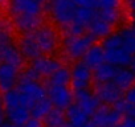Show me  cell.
I'll list each match as a JSON object with an SVG mask.
<instances>
[{"mask_svg":"<svg viewBox=\"0 0 135 127\" xmlns=\"http://www.w3.org/2000/svg\"><path fill=\"white\" fill-rule=\"evenodd\" d=\"M65 116H66L68 120H69L70 126H73V127H81L85 123H88V119H89V115L77 103H72L69 107H68V111H66Z\"/></svg>","mask_w":135,"mask_h":127,"instance_id":"cell-18","label":"cell"},{"mask_svg":"<svg viewBox=\"0 0 135 127\" xmlns=\"http://www.w3.org/2000/svg\"><path fill=\"white\" fill-rule=\"evenodd\" d=\"M2 102L4 114L7 115L8 120L15 126L23 127L24 123L31 118V107L28 106L19 90L12 89L9 91H6Z\"/></svg>","mask_w":135,"mask_h":127,"instance_id":"cell-3","label":"cell"},{"mask_svg":"<svg viewBox=\"0 0 135 127\" xmlns=\"http://www.w3.org/2000/svg\"><path fill=\"white\" fill-rule=\"evenodd\" d=\"M91 115V123L94 127H118L123 116L115 107H110L107 105L99 106Z\"/></svg>","mask_w":135,"mask_h":127,"instance_id":"cell-8","label":"cell"},{"mask_svg":"<svg viewBox=\"0 0 135 127\" xmlns=\"http://www.w3.org/2000/svg\"><path fill=\"white\" fill-rule=\"evenodd\" d=\"M102 48L105 52V61L117 68L127 66L132 56H130L122 45L119 32H111L107 37L103 38Z\"/></svg>","mask_w":135,"mask_h":127,"instance_id":"cell-5","label":"cell"},{"mask_svg":"<svg viewBox=\"0 0 135 127\" xmlns=\"http://www.w3.org/2000/svg\"><path fill=\"white\" fill-rule=\"evenodd\" d=\"M93 45V38L89 35H66L61 41L60 46L62 54L69 61H77L84 57L86 50Z\"/></svg>","mask_w":135,"mask_h":127,"instance_id":"cell-6","label":"cell"},{"mask_svg":"<svg viewBox=\"0 0 135 127\" xmlns=\"http://www.w3.org/2000/svg\"><path fill=\"white\" fill-rule=\"evenodd\" d=\"M0 127H17V126H15L13 123H11V122H8V123H2V124H0Z\"/></svg>","mask_w":135,"mask_h":127,"instance_id":"cell-33","label":"cell"},{"mask_svg":"<svg viewBox=\"0 0 135 127\" xmlns=\"http://www.w3.org/2000/svg\"><path fill=\"white\" fill-rule=\"evenodd\" d=\"M86 29H88L89 36L93 40H103L113 32L114 27L109 21H106L102 16H99L97 12H94V16Z\"/></svg>","mask_w":135,"mask_h":127,"instance_id":"cell-15","label":"cell"},{"mask_svg":"<svg viewBox=\"0 0 135 127\" xmlns=\"http://www.w3.org/2000/svg\"><path fill=\"white\" fill-rule=\"evenodd\" d=\"M81 127H94V126H93V123H85V124L81 126Z\"/></svg>","mask_w":135,"mask_h":127,"instance_id":"cell-34","label":"cell"},{"mask_svg":"<svg viewBox=\"0 0 135 127\" xmlns=\"http://www.w3.org/2000/svg\"><path fill=\"white\" fill-rule=\"evenodd\" d=\"M46 97H49V102L60 110L68 109L74 99V95L72 93V90L64 86V85H49L48 91H46Z\"/></svg>","mask_w":135,"mask_h":127,"instance_id":"cell-9","label":"cell"},{"mask_svg":"<svg viewBox=\"0 0 135 127\" xmlns=\"http://www.w3.org/2000/svg\"><path fill=\"white\" fill-rule=\"evenodd\" d=\"M23 127H44V124H42V122H41V119H37V118H29L25 123H24V126Z\"/></svg>","mask_w":135,"mask_h":127,"instance_id":"cell-27","label":"cell"},{"mask_svg":"<svg viewBox=\"0 0 135 127\" xmlns=\"http://www.w3.org/2000/svg\"><path fill=\"white\" fill-rule=\"evenodd\" d=\"M4 109H3V102H2V99H0V124H2L3 122H4Z\"/></svg>","mask_w":135,"mask_h":127,"instance_id":"cell-31","label":"cell"},{"mask_svg":"<svg viewBox=\"0 0 135 127\" xmlns=\"http://www.w3.org/2000/svg\"><path fill=\"white\" fill-rule=\"evenodd\" d=\"M31 36L36 44V48L40 56H49L53 54L61 44L58 31L49 24H41L35 31L31 32Z\"/></svg>","mask_w":135,"mask_h":127,"instance_id":"cell-4","label":"cell"},{"mask_svg":"<svg viewBox=\"0 0 135 127\" xmlns=\"http://www.w3.org/2000/svg\"><path fill=\"white\" fill-rule=\"evenodd\" d=\"M64 127H73V126H70V124H69V126H66V124H65V126H64Z\"/></svg>","mask_w":135,"mask_h":127,"instance_id":"cell-35","label":"cell"},{"mask_svg":"<svg viewBox=\"0 0 135 127\" xmlns=\"http://www.w3.org/2000/svg\"><path fill=\"white\" fill-rule=\"evenodd\" d=\"M70 84V70L66 66H60L50 77H49V85H64L68 86Z\"/></svg>","mask_w":135,"mask_h":127,"instance_id":"cell-22","label":"cell"},{"mask_svg":"<svg viewBox=\"0 0 135 127\" xmlns=\"http://www.w3.org/2000/svg\"><path fill=\"white\" fill-rule=\"evenodd\" d=\"M61 66V62L53 56H40L32 62V69L41 77H50L58 68Z\"/></svg>","mask_w":135,"mask_h":127,"instance_id":"cell-12","label":"cell"},{"mask_svg":"<svg viewBox=\"0 0 135 127\" xmlns=\"http://www.w3.org/2000/svg\"><path fill=\"white\" fill-rule=\"evenodd\" d=\"M78 8L72 0H50L48 12L53 24L66 35H78L81 33L77 27Z\"/></svg>","mask_w":135,"mask_h":127,"instance_id":"cell-2","label":"cell"},{"mask_svg":"<svg viewBox=\"0 0 135 127\" xmlns=\"http://www.w3.org/2000/svg\"><path fill=\"white\" fill-rule=\"evenodd\" d=\"M123 115H128L131 118H135V105H127L123 101Z\"/></svg>","mask_w":135,"mask_h":127,"instance_id":"cell-28","label":"cell"},{"mask_svg":"<svg viewBox=\"0 0 135 127\" xmlns=\"http://www.w3.org/2000/svg\"><path fill=\"white\" fill-rule=\"evenodd\" d=\"M128 65H130V69L135 73V54L131 57V60H130V62H128Z\"/></svg>","mask_w":135,"mask_h":127,"instance_id":"cell-32","label":"cell"},{"mask_svg":"<svg viewBox=\"0 0 135 127\" xmlns=\"http://www.w3.org/2000/svg\"><path fill=\"white\" fill-rule=\"evenodd\" d=\"M93 81V73L91 69L85 62H77L70 70V84L77 90H85L89 89Z\"/></svg>","mask_w":135,"mask_h":127,"instance_id":"cell-10","label":"cell"},{"mask_svg":"<svg viewBox=\"0 0 135 127\" xmlns=\"http://www.w3.org/2000/svg\"><path fill=\"white\" fill-rule=\"evenodd\" d=\"M115 72H117V66L111 65V64H109V62H103L102 65H99L94 69L93 78L97 81V84L110 82V81H113V78L115 76Z\"/></svg>","mask_w":135,"mask_h":127,"instance_id":"cell-20","label":"cell"},{"mask_svg":"<svg viewBox=\"0 0 135 127\" xmlns=\"http://www.w3.org/2000/svg\"><path fill=\"white\" fill-rule=\"evenodd\" d=\"M97 9H118L120 8V0H95Z\"/></svg>","mask_w":135,"mask_h":127,"instance_id":"cell-24","label":"cell"},{"mask_svg":"<svg viewBox=\"0 0 135 127\" xmlns=\"http://www.w3.org/2000/svg\"><path fill=\"white\" fill-rule=\"evenodd\" d=\"M118 127H135V118H126L123 122H120V124Z\"/></svg>","mask_w":135,"mask_h":127,"instance_id":"cell-29","label":"cell"},{"mask_svg":"<svg viewBox=\"0 0 135 127\" xmlns=\"http://www.w3.org/2000/svg\"><path fill=\"white\" fill-rule=\"evenodd\" d=\"M127 105H135V86H131L126 90L124 94V99H123Z\"/></svg>","mask_w":135,"mask_h":127,"instance_id":"cell-25","label":"cell"},{"mask_svg":"<svg viewBox=\"0 0 135 127\" xmlns=\"http://www.w3.org/2000/svg\"><path fill=\"white\" fill-rule=\"evenodd\" d=\"M113 82L122 91L127 90L128 87H131L134 85V72L131 69H127L126 66L117 68V72H115V76L113 78Z\"/></svg>","mask_w":135,"mask_h":127,"instance_id":"cell-19","label":"cell"},{"mask_svg":"<svg viewBox=\"0 0 135 127\" xmlns=\"http://www.w3.org/2000/svg\"><path fill=\"white\" fill-rule=\"evenodd\" d=\"M50 110H52V103L49 102L48 98H45V99H41V101L36 102V103L31 107V114H32L33 118L42 119Z\"/></svg>","mask_w":135,"mask_h":127,"instance_id":"cell-23","label":"cell"},{"mask_svg":"<svg viewBox=\"0 0 135 127\" xmlns=\"http://www.w3.org/2000/svg\"><path fill=\"white\" fill-rule=\"evenodd\" d=\"M78 7H86V8H95V0H72Z\"/></svg>","mask_w":135,"mask_h":127,"instance_id":"cell-26","label":"cell"},{"mask_svg":"<svg viewBox=\"0 0 135 127\" xmlns=\"http://www.w3.org/2000/svg\"><path fill=\"white\" fill-rule=\"evenodd\" d=\"M65 114L60 109H52L44 116V127H64L65 126Z\"/></svg>","mask_w":135,"mask_h":127,"instance_id":"cell-21","label":"cell"},{"mask_svg":"<svg viewBox=\"0 0 135 127\" xmlns=\"http://www.w3.org/2000/svg\"><path fill=\"white\" fill-rule=\"evenodd\" d=\"M11 25L19 33H28L42 24L44 0H7Z\"/></svg>","mask_w":135,"mask_h":127,"instance_id":"cell-1","label":"cell"},{"mask_svg":"<svg viewBox=\"0 0 135 127\" xmlns=\"http://www.w3.org/2000/svg\"><path fill=\"white\" fill-rule=\"evenodd\" d=\"M84 62L90 68L95 69L105 62V52L102 45H91L84 54Z\"/></svg>","mask_w":135,"mask_h":127,"instance_id":"cell-17","label":"cell"},{"mask_svg":"<svg viewBox=\"0 0 135 127\" xmlns=\"http://www.w3.org/2000/svg\"><path fill=\"white\" fill-rule=\"evenodd\" d=\"M19 68L9 64L0 62V91L6 93L12 90L19 82Z\"/></svg>","mask_w":135,"mask_h":127,"instance_id":"cell-13","label":"cell"},{"mask_svg":"<svg viewBox=\"0 0 135 127\" xmlns=\"http://www.w3.org/2000/svg\"><path fill=\"white\" fill-rule=\"evenodd\" d=\"M95 95L99 99V102H102L107 106H111L122 99V90L113 81L102 82V84H97Z\"/></svg>","mask_w":135,"mask_h":127,"instance_id":"cell-11","label":"cell"},{"mask_svg":"<svg viewBox=\"0 0 135 127\" xmlns=\"http://www.w3.org/2000/svg\"><path fill=\"white\" fill-rule=\"evenodd\" d=\"M126 3V8L130 13L135 15V0H124Z\"/></svg>","mask_w":135,"mask_h":127,"instance_id":"cell-30","label":"cell"},{"mask_svg":"<svg viewBox=\"0 0 135 127\" xmlns=\"http://www.w3.org/2000/svg\"><path fill=\"white\" fill-rule=\"evenodd\" d=\"M134 82H135V73H134Z\"/></svg>","mask_w":135,"mask_h":127,"instance_id":"cell-36","label":"cell"},{"mask_svg":"<svg viewBox=\"0 0 135 127\" xmlns=\"http://www.w3.org/2000/svg\"><path fill=\"white\" fill-rule=\"evenodd\" d=\"M0 62L9 64V65H13L19 69L23 65L24 57L21 56L19 46L15 45L13 40L0 44Z\"/></svg>","mask_w":135,"mask_h":127,"instance_id":"cell-14","label":"cell"},{"mask_svg":"<svg viewBox=\"0 0 135 127\" xmlns=\"http://www.w3.org/2000/svg\"><path fill=\"white\" fill-rule=\"evenodd\" d=\"M74 99H76V103L88 115H91L99 107V99L97 98L95 94H93L91 91H89V89L77 90L76 91V95H74Z\"/></svg>","mask_w":135,"mask_h":127,"instance_id":"cell-16","label":"cell"},{"mask_svg":"<svg viewBox=\"0 0 135 127\" xmlns=\"http://www.w3.org/2000/svg\"><path fill=\"white\" fill-rule=\"evenodd\" d=\"M17 90L24 97V99H25V102L28 103L29 107H32L36 102L46 98V90L40 84L38 80H24V78H21L20 82H19Z\"/></svg>","mask_w":135,"mask_h":127,"instance_id":"cell-7","label":"cell"}]
</instances>
